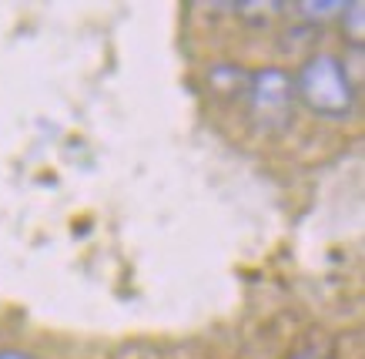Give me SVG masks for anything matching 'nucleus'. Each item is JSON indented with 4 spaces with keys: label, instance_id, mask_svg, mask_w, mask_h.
<instances>
[{
    "label": "nucleus",
    "instance_id": "f257e3e1",
    "mask_svg": "<svg viewBox=\"0 0 365 359\" xmlns=\"http://www.w3.org/2000/svg\"><path fill=\"white\" fill-rule=\"evenodd\" d=\"M295 101L305 104L315 118L325 121H349L355 114L359 88H355L349 64L339 54L312 51L295 71Z\"/></svg>",
    "mask_w": 365,
    "mask_h": 359
},
{
    "label": "nucleus",
    "instance_id": "f03ea898",
    "mask_svg": "<svg viewBox=\"0 0 365 359\" xmlns=\"http://www.w3.org/2000/svg\"><path fill=\"white\" fill-rule=\"evenodd\" d=\"M245 101H248V114L262 131H282L292 124L295 118V84L292 74L285 68H258L248 78V91H245Z\"/></svg>",
    "mask_w": 365,
    "mask_h": 359
},
{
    "label": "nucleus",
    "instance_id": "7ed1b4c3",
    "mask_svg": "<svg viewBox=\"0 0 365 359\" xmlns=\"http://www.w3.org/2000/svg\"><path fill=\"white\" fill-rule=\"evenodd\" d=\"M248 78H252V71L238 68L232 61H218V64H211L208 71V88L218 94V98H242L245 101V91H248Z\"/></svg>",
    "mask_w": 365,
    "mask_h": 359
},
{
    "label": "nucleus",
    "instance_id": "20e7f679",
    "mask_svg": "<svg viewBox=\"0 0 365 359\" xmlns=\"http://www.w3.org/2000/svg\"><path fill=\"white\" fill-rule=\"evenodd\" d=\"M365 4L362 0H352V4H345L342 7V27H345V34H349V41H352L355 47L362 44V37H365Z\"/></svg>",
    "mask_w": 365,
    "mask_h": 359
},
{
    "label": "nucleus",
    "instance_id": "39448f33",
    "mask_svg": "<svg viewBox=\"0 0 365 359\" xmlns=\"http://www.w3.org/2000/svg\"><path fill=\"white\" fill-rule=\"evenodd\" d=\"M345 4H339V0H322V4H299V14L305 17V21H329V17H335V14H342Z\"/></svg>",
    "mask_w": 365,
    "mask_h": 359
},
{
    "label": "nucleus",
    "instance_id": "423d86ee",
    "mask_svg": "<svg viewBox=\"0 0 365 359\" xmlns=\"http://www.w3.org/2000/svg\"><path fill=\"white\" fill-rule=\"evenodd\" d=\"M335 356V349L329 339H312L309 346H302L295 356H288V359H332Z\"/></svg>",
    "mask_w": 365,
    "mask_h": 359
},
{
    "label": "nucleus",
    "instance_id": "0eeeda50",
    "mask_svg": "<svg viewBox=\"0 0 365 359\" xmlns=\"http://www.w3.org/2000/svg\"><path fill=\"white\" fill-rule=\"evenodd\" d=\"M0 359H34V356L24 353V349H0Z\"/></svg>",
    "mask_w": 365,
    "mask_h": 359
}]
</instances>
